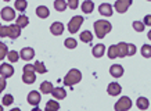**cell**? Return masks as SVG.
I'll return each instance as SVG.
<instances>
[{
	"label": "cell",
	"mask_w": 151,
	"mask_h": 111,
	"mask_svg": "<svg viewBox=\"0 0 151 111\" xmlns=\"http://www.w3.org/2000/svg\"><path fill=\"white\" fill-rule=\"evenodd\" d=\"M111 29H112V25L105 19H99L94 22V32L99 39H103L107 33L111 32Z\"/></svg>",
	"instance_id": "cell-1"
},
{
	"label": "cell",
	"mask_w": 151,
	"mask_h": 111,
	"mask_svg": "<svg viewBox=\"0 0 151 111\" xmlns=\"http://www.w3.org/2000/svg\"><path fill=\"white\" fill-rule=\"evenodd\" d=\"M81 79H82V72L76 68H72V69H69V72L65 75L64 85L65 86H73V85L81 82Z\"/></svg>",
	"instance_id": "cell-2"
},
{
	"label": "cell",
	"mask_w": 151,
	"mask_h": 111,
	"mask_svg": "<svg viewBox=\"0 0 151 111\" xmlns=\"http://www.w3.org/2000/svg\"><path fill=\"white\" fill-rule=\"evenodd\" d=\"M36 81V75H35V68L32 64L24 65V72H22V82L27 85H32Z\"/></svg>",
	"instance_id": "cell-3"
},
{
	"label": "cell",
	"mask_w": 151,
	"mask_h": 111,
	"mask_svg": "<svg viewBox=\"0 0 151 111\" xmlns=\"http://www.w3.org/2000/svg\"><path fill=\"white\" fill-rule=\"evenodd\" d=\"M115 111H128L132 108V100L128 96H122L114 106Z\"/></svg>",
	"instance_id": "cell-4"
},
{
	"label": "cell",
	"mask_w": 151,
	"mask_h": 111,
	"mask_svg": "<svg viewBox=\"0 0 151 111\" xmlns=\"http://www.w3.org/2000/svg\"><path fill=\"white\" fill-rule=\"evenodd\" d=\"M83 24V17L82 15H75L71 18V21L68 22V31L69 33H76L79 31V28L82 27Z\"/></svg>",
	"instance_id": "cell-5"
},
{
	"label": "cell",
	"mask_w": 151,
	"mask_h": 111,
	"mask_svg": "<svg viewBox=\"0 0 151 111\" xmlns=\"http://www.w3.org/2000/svg\"><path fill=\"white\" fill-rule=\"evenodd\" d=\"M132 3H133V0H116L114 7L119 14H124L128 11V9L132 6Z\"/></svg>",
	"instance_id": "cell-6"
},
{
	"label": "cell",
	"mask_w": 151,
	"mask_h": 111,
	"mask_svg": "<svg viewBox=\"0 0 151 111\" xmlns=\"http://www.w3.org/2000/svg\"><path fill=\"white\" fill-rule=\"evenodd\" d=\"M0 75L3 78H10L14 75V67L10 65V63H3L0 65Z\"/></svg>",
	"instance_id": "cell-7"
},
{
	"label": "cell",
	"mask_w": 151,
	"mask_h": 111,
	"mask_svg": "<svg viewBox=\"0 0 151 111\" xmlns=\"http://www.w3.org/2000/svg\"><path fill=\"white\" fill-rule=\"evenodd\" d=\"M0 15L4 21H13L15 18V10L11 9V7H4V9H1Z\"/></svg>",
	"instance_id": "cell-8"
},
{
	"label": "cell",
	"mask_w": 151,
	"mask_h": 111,
	"mask_svg": "<svg viewBox=\"0 0 151 111\" xmlns=\"http://www.w3.org/2000/svg\"><path fill=\"white\" fill-rule=\"evenodd\" d=\"M107 92H108L110 96H118L122 92V88H121V85L118 82H111L108 85V88H107Z\"/></svg>",
	"instance_id": "cell-9"
},
{
	"label": "cell",
	"mask_w": 151,
	"mask_h": 111,
	"mask_svg": "<svg viewBox=\"0 0 151 111\" xmlns=\"http://www.w3.org/2000/svg\"><path fill=\"white\" fill-rule=\"evenodd\" d=\"M19 57L25 61L32 60L33 57H35V50H33L32 47H24L22 50H21V53H19Z\"/></svg>",
	"instance_id": "cell-10"
},
{
	"label": "cell",
	"mask_w": 151,
	"mask_h": 111,
	"mask_svg": "<svg viewBox=\"0 0 151 111\" xmlns=\"http://www.w3.org/2000/svg\"><path fill=\"white\" fill-rule=\"evenodd\" d=\"M7 29H9V37L10 39H17V37L21 35V28L14 24V25H7Z\"/></svg>",
	"instance_id": "cell-11"
},
{
	"label": "cell",
	"mask_w": 151,
	"mask_h": 111,
	"mask_svg": "<svg viewBox=\"0 0 151 111\" xmlns=\"http://www.w3.org/2000/svg\"><path fill=\"white\" fill-rule=\"evenodd\" d=\"M28 103L31 106H37L40 103V93L36 92V90L29 92V94H28Z\"/></svg>",
	"instance_id": "cell-12"
},
{
	"label": "cell",
	"mask_w": 151,
	"mask_h": 111,
	"mask_svg": "<svg viewBox=\"0 0 151 111\" xmlns=\"http://www.w3.org/2000/svg\"><path fill=\"white\" fill-rule=\"evenodd\" d=\"M99 13L104 17H111L112 15V6L110 3H103L99 6Z\"/></svg>",
	"instance_id": "cell-13"
},
{
	"label": "cell",
	"mask_w": 151,
	"mask_h": 111,
	"mask_svg": "<svg viewBox=\"0 0 151 111\" xmlns=\"http://www.w3.org/2000/svg\"><path fill=\"white\" fill-rule=\"evenodd\" d=\"M50 32L53 33V35H55V36H60L61 33L64 32V24L63 22H53L50 25Z\"/></svg>",
	"instance_id": "cell-14"
},
{
	"label": "cell",
	"mask_w": 151,
	"mask_h": 111,
	"mask_svg": "<svg viewBox=\"0 0 151 111\" xmlns=\"http://www.w3.org/2000/svg\"><path fill=\"white\" fill-rule=\"evenodd\" d=\"M110 74L114 76V78H121L124 75V67L121 64H114L111 65L110 68Z\"/></svg>",
	"instance_id": "cell-15"
},
{
	"label": "cell",
	"mask_w": 151,
	"mask_h": 111,
	"mask_svg": "<svg viewBox=\"0 0 151 111\" xmlns=\"http://www.w3.org/2000/svg\"><path fill=\"white\" fill-rule=\"evenodd\" d=\"M104 51H105V46L103 45V43H99V45H96V46L93 47V56L96 57V58H100V57H103V54H104Z\"/></svg>",
	"instance_id": "cell-16"
},
{
	"label": "cell",
	"mask_w": 151,
	"mask_h": 111,
	"mask_svg": "<svg viewBox=\"0 0 151 111\" xmlns=\"http://www.w3.org/2000/svg\"><path fill=\"white\" fill-rule=\"evenodd\" d=\"M51 94H53V97L57 99V100H63V99H65V96H67V92H65L64 88H54L53 92H51Z\"/></svg>",
	"instance_id": "cell-17"
},
{
	"label": "cell",
	"mask_w": 151,
	"mask_h": 111,
	"mask_svg": "<svg viewBox=\"0 0 151 111\" xmlns=\"http://www.w3.org/2000/svg\"><path fill=\"white\" fill-rule=\"evenodd\" d=\"M53 83L49 82V81H45V82L40 83V92L43 93V94H49V93L53 92Z\"/></svg>",
	"instance_id": "cell-18"
},
{
	"label": "cell",
	"mask_w": 151,
	"mask_h": 111,
	"mask_svg": "<svg viewBox=\"0 0 151 111\" xmlns=\"http://www.w3.org/2000/svg\"><path fill=\"white\" fill-rule=\"evenodd\" d=\"M93 10H94V3L92 0H85L82 3V11L85 14H90Z\"/></svg>",
	"instance_id": "cell-19"
},
{
	"label": "cell",
	"mask_w": 151,
	"mask_h": 111,
	"mask_svg": "<svg viewBox=\"0 0 151 111\" xmlns=\"http://www.w3.org/2000/svg\"><path fill=\"white\" fill-rule=\"evenodd\" d=\"M36 15L39 18H47L50 15V11H49V9L46 6H39L36 9Z\"/></svg>",
	"instance_id": "cell-20"
},
{
	"label": "cell",
	"mask_w": 151,
	"mask_h": 111,
	"mask_svg": "<svg viewBox=\"0 0 151 111\" xmlns=\"http://www.w3.org/2000/svg\"><path fill=\"white\" fill-rule=\"evenodd\" d=\"M116 47H118V57H126L128 56V43L121 42L116 45Z\"/></svg>",
	"instance_id": "cell-21"
},
{
	"label": "cell",
	"mask_w": 151,
	"mask_h": 111,
	"mask_svg": "<svg viewBox=\"0 0 151 111\" xmlns=\"http://www.w3.org/2000/svg\"><path fill=\"white\" fill-rule=\"evenodd\" d=\"M136 106L139 107V110H147L150 107V102L146 97H139L137 102H136Z\"/></svg>",
	"instance_id": "cell-22"
},
{
	"label": "cell",
	"mask_w": 151,
	"mask_h": 111,
	"mask_svg": "<svg viewBox=\"0 0 151 111\" xmlns=\"http://www.w3.org/2000/svg\"><path fill=\"white\" fill-rule=\"evenodd\" d=\"M15 24H17V25H18V27L21 28V29H22V28H25V27L28 25V24H29V18H28L27 15H24V14H21V15L18 17V18H17Z\"/></svg>",
	"instance_id": "cell-23"
},
{
	"label": "cell",
	"mask_w": 151,
	"mask_h": 111,
	"mask_svg": "<svg viewBox=\"0 0 151 111\" xmlns=\"http://www.w3.org/2000/svg\"><path fill=\"white\" fill-rule=\"evenodd\" d=\"M81 40L85 42V43H92L93 40V35L90 31H83V32H81Z\"/></svg>",
	"instance_id": "cell-24"
},
{
	"label": "cell",
	"mask_w": 151,
	"mask_h": 111,
	"mask_svg": "<svg viewBox=\"0 0 151 111\" xmlns=\"http://www.w3.org/2000/svg\"><path fill=\"white\" fill-rule=\"evenodd\" d=\"M68 7V4L65 3V0H54V9L57 11H65V9Z\"/></svg>",
	"instance_id": "cell-25"
},
{
	"label": "cell",
	"mask_w": 151,
	"mask_h": 111,
	"mask_svg": "<svg viewBox=\"0 0 151 111\" xmlns=\"http://www.w3.org/2000/svg\"><path fill=\"white\" fill-rule=\"evenodd\" d=\"M33 68H35V72H39V74H46L47 72V68L45 67V64L42 61H36L33 64Z\"/></svg>",
	"instance_id": "cell-26"
},
{
	"label": "cell",
	"mask_w": 151,
	"mask_h": 111,
	"mask_svg": "<svg viewBox=\"0 0 151 111\" xmlns=\"http://www.w3.org/2000/svg\"><path fill=\"white\" fill-rule=\"evenodd\" d=\"M28 7V1L27 0H15V10H18L21 13H24Z\"/></svg>",
	"instance_id": "cell-27"
},
{
	"label": "cell",
	"mask_w": 151,
	"mask_h": 111,
	"mask_svg": "<svg viewBox=\"0 0 151 111\" xmlns=\"http://www.w3.org/2000/svg\"><path fill=\"white\" fill-rule=\"evenodd\" d=\"M46 110L58 111L60 110V103L58 102H54V100H49V102L46 103Z\"/></svg>",
	"instance_id": "cell-28"
},
{
	"label": "cell",
	"mask_w": 151,
	"mask_h": 111,
	"mask_svg": "<svg viewBox=\"0 0 151 111\" xmlns=\"http://www.w3.org/2000/svg\"><path fill=\"white\" fill-rule=\"evenodd\" d=\"M7 58H9L10 63H17L19 60V53L15 50H11L9 51V54H7Z\"/></svg>",
	"instance_id": "cell-29"
},
{
	"label": "cell",
	"mask_w": 151,
	"mask_h": 111,
	"mask_svg": "<svg viewBox=\"0 0 151 111\" xmlns=\"http://www.w3.org/2000/svg\"><path fill=\"white\" fill-rule=\"evenodd\" d=\"M64 45L67 49H75V47L78 46V43H76V39H73V37H68V39H65Z\"/></svg>",
	"instance_id": "cell-30"
},
{
	"label": "cell",
	"mask_w": 151,
	"mask_h": 111,
	"mask_svg": "<svg viewBox=\"0 0 151 111\" xmlns=\"http://www.w3.org/2000/svg\"><path fill=\"white\" fill-rule=\"evenodd\" d=\"M7 54H9V49L6 46V43L0 42V61L3 60L4 57H7Z\"/></svg>",
	"instance_id": "cell-31"
},
{
	"label": "cell",
	"mask_w": 151,
	"mask_h": 111,
	"mask_svg": "<svg viewBox=\"0 0 151 111\" xmlns=\"http://www.w3.org/2000/svg\"><path fill=\"white\" fill-rule=\"evenodd\" d=\"M108 57L110 58H116L118 57V47H116V45L110 46V49H108Z\"/></svg>",
	"instance_id": "cell-32"
},
{
	"label": "cell",
	"mask_w": 151,
	"mask_h": 111,
	"mask_svg": "<svg viewBox=\"0 0 151 111\" xmlns=\"http://www.w3.org/2000/svg\"><path fill=\"white\" fill-rule=\"evenodd\" d=\"M142 56L146 57V58H150L151 57V46L150 45H143L142 47Z\"/></svg>",
	"instance_id": "cell-33"
},
{
	"label": "cell",
	"mask_w": 151,
	"mask_h": 111,
	"mask_svg": "<svg viewBox=\"0 0 151 111\" xmlns=\"http://www.w3.org/2000/svg\"><path fill=\"white\" fill-rule=\"evenodd\" d=\"M144 28H146V25H144L142 21H134V22H133V29H134L136 32H143Z\"/></svg>",
	"instance_id": "cell-34"
},
{
	"label": "cell",
	"mask_w": 151,
	"mask_h": 111,
	"mask_svg": "<svg viewBox=\"0 0 151 111\" xmlns=\"http://www.w3.org/2000/svg\"><path fill=\"white\" fill-rule=\"evenodd\" d=\"M13 102H14V97L11 94H6L3 97V106H10V104H13Z\"/></svg>",
	"instance_id": "cell-35"
},
{
	"label": "cell",
	"mask_w": 151,
	"mask_h": 111,
	"mask_svg": "<svg viewBox=\"0 0 151 111\" xmlns=\"http://www.w3.org/2000/svg\"><path fill=\"white\" fill-rule=\"evenodd\" d=\"M68 7L69 9H72V10H76L78 9V6H79V0H68Z\"/></svg>",
	"instance_id": "cell-36"
},
{
	"label": "cell",
	"mask_w": 151,
	"mask_h": 111,
	"mask_svg": "<svg viewBox=\"0 0 151 111\" xmlns=\"http://www.w3.org/2000/svg\"><path fill=\"white\" fill-rule=\"evenodd\" d=\"M136 51H137V49H136V46L134 45H129L128 43V56H133V54H136Z\"/></svg>",
	"instance_id": "cell-37"
},
{
	"label": "cell",
	"mask_w": 151,
	"mask_h": 111,
	"mask_svg": "<svg viewBox=\"0 0 151 111\" xmlns=\"http://www.w3.org/2000/svg\"><path fill=\"white\" fill-rule=\"evenodd\" d=\"M6 86H7V83H6V78H3V76H0V93H1L3 90H4Z\"/></svg>",
	"instance_id": "cell-38"
},
{
	"label": "cell",
	"mask_w": 151,
	"mask_h": 111,
	"mask_svg": "<svg viewBox=\"0 0 151 111\" xmlns=\"http://www.w3.org/2000/svg\"><path fill=\"white\" fill-rule=\"evenodd\" d=\"M143 24H144V25H151V15H150V14L144 17V21H143Z\"/></svg>",
	"instance_id": "cell-39"
},
{
	"label": "cell",
	"mask_w": 151,
	"mask_h": 111,
	"mask_svg": "<svg viewBox=\"0 0 151 111\" xmlns=\"http://www.w3.org/2000/svg\"><path fill=\"white\" fill-rule=\"evenodd\" d=\"M32 111H42V110H40V108H37V107H35V108H33Z\"/></svg>",
	"instance_id": "cell-40"
},
{
	"label": "cell",
	"mask_w": 151,
	"mask_h": 111,
	"mask_svg": "<svg viewBox=\"0 0 151 111\" xmlns=\"http://www.w3.org/2000/svg\"><path fill=\"white\" fill-rule=\"evenodd\" d=\"M10 111H21L19 108H13V110H10Z\"/></svg>",
	"instance_id": "cell-41"
},
{
	"label": "cell",
	"mask_w": 151,
	"mask_h": 111,
	"mask_svg": "<svg viewBox=\"0 0 151 111\" xmlns=\"http://www.w3.org/2000/svg\"><path fill=\"white\" fill-rule=\"evenodd\" d=\"M148 39H150V40H151V31H150V32H148Z\"/></svg>",
	"instance_id": "cell-42"
},
{
	"label": "cell",
	"mask_w": 151,
	"mask_h": 111,
	"mask_svg": "<svg viewBox=\"0 0 151 111\" xmlns=\"http://www.w3.org/2000/svg\"><path fill=\"white\" fill-rule=\"evenodd\" d=\"M0 111H3V106H0Z\"/></svg>",
	"instance_id": "cell-43"
},
{
	"label": "cell",
	"mask_w": 151,
	"mask_h": 111,
	"mask_svg": "<svg viewBox=\"0 0 151 111\" xmlns=\"http://www.w3.org/2000/svg\"><path fill=\"white\" fill-rule=\"evenodd\" d=\"M4 1H10V0H4Z\"/></svg>",
	"instance_id": "cell-44"
},
{
	"label": "cell",
	"mask_w": 151,
	"mask_h": 111,
	"mask_svg": "<svg viewBox=\"0 0 151 111\" xmlns=\"http://www.w3.org/2000/svg\"><path fill=\"white\" fill-rule=\"evenodd\" d=\"M45 111H50V110H45Z\"/></svg>",
	"instance_id": "cell-45"
},
{
	"label": "cell",
	"mask_w": 151,
	"mask_h": 111,
	"mask_svg": "<svg viewBox=\"0 0 151 111\" xmlns=\"http://www.w3.org/2000/svg\"><path fill=\"white\" fill-rule=\"evenodd\" d=\"M147 1H151V0H147Z\"/></svg>",
	"instance_id": "cell-46"
},
{
	"label": "cell",
	"mask_w": 151,
	"mask_h": 111,
	"mask_svg": "<svg viewBox=\"0 0 151 111\" xmlns=\"http://www.w3.org/2000/svg\"><path fill=\"white\" fill-rule=\"evenodd\" d=\"M0 27H1V25H0Z\"/></svg>",
	"instance_id": "cell-47"
}]
</instances>
